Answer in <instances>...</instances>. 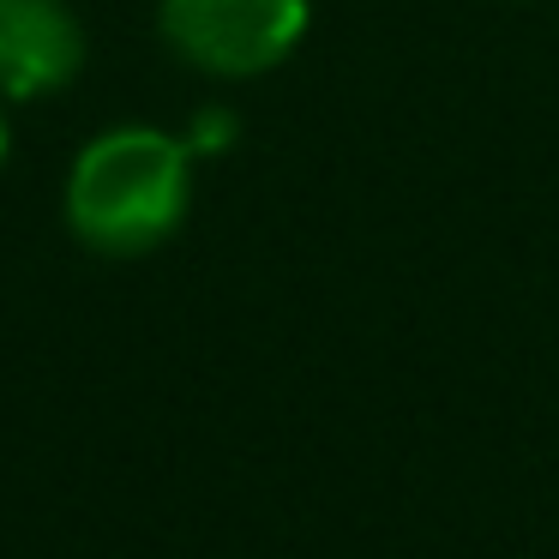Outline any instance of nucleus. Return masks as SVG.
<instances>
[{"label": "nucleus", "instance_id": "4", "mask_svg": "<svg viewBox=\"0 0 559 559\" xmlns=\"http://www.w3.org/2000/svg\"><path fill=\"white\" fill-rule=\"evenodd\" d=\"M181 139H187V151H193L199 163H217L223 151L241 145V115H235L229 103H205V109L187 115Z\"/></svg>", "mask_w": 559, "mask_h": 559}, {"label": "nucleus", "instance_id": "3", "mask_svg": "<svg viewBox=\"0 0 559 559\" xmlns=\"http://www.w3.org/2000/svg\"><path fill=\"white\" fill-rule=\"evenodd\" d=\"M91 37L73 0H0V103L7 109L73 91Z\"/></svg>", "mask_w": 559, "mask_h": 559}, {"label": "nucleus", "instance_id": "5", "mask_svg": "<svg viewBox=\"0 0 559 559\" xmlns=\"http://www.w3.org/2000/svg\"><path fill=\"white\" fill-rule=\"evenodd\" d=\"M7 157H13V115L0 103V169H7Z\"/></svg>", "mask_w": 559, "mask_h": 559}, {"label": "nucleus", "instance_id": "1", "mask_svg": "<svg viewBox=\"0 0 559 559\" xmlns=\"http://www.w3.org/2000/svg\"><path fill=\"white\" fill-rule=\"evenodd\" d=\"M199 157L175 127L121 121L91 133L61 175V223L91 259H151L193 211Z\"/></svg>", "mask_w": 559, "mask_h": 559}, {"label": "nucleus", "instance_id": "2", "mask_svg": "<svg viewBox=\"0 0 559 559\" xmlns=\"http://www.w3.org/2000/svg\"><path fill=\"white\" fill-rule=\"evenodd\" d=\"M313 0H157V37L217 85H253L301 55Z\"/></svg>", "mask_w": 559, "mask_h": 559}]
</instances>
